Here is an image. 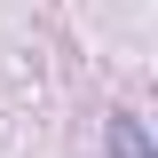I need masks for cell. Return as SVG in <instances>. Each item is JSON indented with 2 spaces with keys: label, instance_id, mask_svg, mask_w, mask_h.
<instances>
[{
  "label": "cell",
  "instance_id": "cell-1",
  "mask_svg": "<svg viewBox=\"0 0 158 158\" xmlns=\"http://www.w3.org/2000/svg\"><path fill=\"white\" fill-rule=\"evenodd\" d=\"M111 158H158V150H150V135H142V118H135V111H118V118H111Z\"/></svg>",
  "mask_w": 158,
  "mask_h": 158
}]
</instances>
